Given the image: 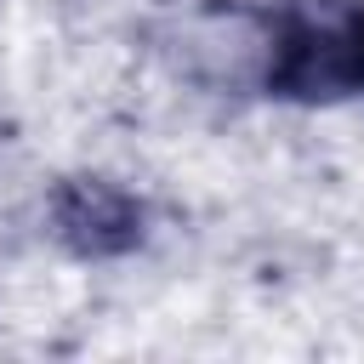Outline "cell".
<instances>
[{"mask_svg": "<svg viewBox=\"0 0 364 364\" xmlns=\"http://www.w3.org/2000/svg\"><path fill=\"white\" fill-rule=\"evenodd\" d=\"M142 199L102 176H68L51 193V228L74 256H125L142 245Z\"/></svg>", "mask_w": 364, "mask_h": 364, "instance_id": "obj_2", "label": "cell"}, {"mask_svg": "<svg viewBox=\"0 0 364 364\" xmlns=\"http://www.w3.org/2000/svg\"><path fill=\"white\" fill-rule=\"evenodd\" d=\"M262 91L279 102L364 97V0H279L262 17Z\"/></svg>", "mask_w": 364, "mask_h": 364, "instance_id": "obj_1", "label": "cell"}]
</instances>
